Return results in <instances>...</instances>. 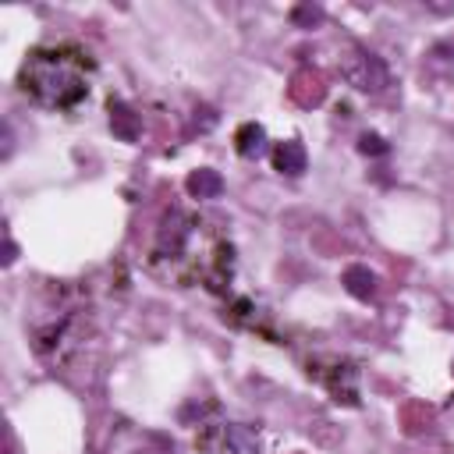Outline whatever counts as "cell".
<instances>
[{
	"label": "cell",
	"instance_id": "6da1fadb",
	"mask_svg": "<svg viewBox=\"0 0 454 454\" xmlns=\"http://www.w3.org/2000/svg\"><path fill=\"white\" fill-rule=\"evenodd\" d=\"M92 60L78 46H43L32 50L21 67V89L53 110H71L89 96Z\"/></svg>",
	"mask_w": 454,
	"mask_h": 454
},
{
	"label": "cell",
	"instance_id": "7a4b0ae2",
	"mask_svg": "<svg viewBox=\"0 0 454 454\" xmlns=\"http://www.w3.org/2000/svg\"><path fill=\"white\" fill-rule=\"evenodd\" d=\"M344 78L358 89V92H383L390 85V71L387 64L376 57V53H365V50H351L348 60L340 64Z\"/></svg>",
	"mask_w": 454,
	"mask_h": 454
},
{
	"label": "cell",
	"instance_id": "3957f363",
	"mask_svg": "<svg viewBox=\"0 0 454 454\" xmlns=\"http://www.w3.org/2000/svg\"><path fill=\"white\" fill-rule=\"evenodd\" d=\"M273 167H277L280 174H287V177H298V174H305V167H309L305 145H301L298 138H287V142H280V145L273 149Z\"/></svg>",
	"mask_w": 454,
	"mask_h": 454
},
{
	"label": "cell",
	"instance_id": "277c9868",
	"mask_svg": "<svg viewBox=\"0 0 454 454\" xmlns=\"http://www.w3.org/2000/svg\"><path fill=\"white\" fill-rule=\"evenodd\" d=\"M234 149H238V156L255 160V156L266 149V128L255 124V121H245V124L234 131Z\"/></svg>",
	"mask_w": 454,
	"mask_h": 454
},
{
	"label": "cell",
	"instance_id": "5b68a950",
	"mask_svg": "<svg viewBox=\"0 0 454 454\" xmlns=\"http://www.w3.org/2000/svg\"><path fill=\"white\" fill-rule=\"evenodd\" d=\"M220 192H223V177L216 170L202 167V170L188 174V195L192 199H220Z\"/></svg>",
	"mask_w": 454,
	"mask_h": 454
},
{
	"label": "cell",
	"instance_id": "8992f818",
	"mask_svg": "<svg viewBox=\"0 0 454 454\" xmlns=\"http://www.w3.org/2000/svg\"><path fill=\"white\" fill-rule=\"evenodd\" d=\"M223 443L234 450V454H259V436L252 426L245 422H227L223 426Z\"/></svg>",
	"mask_w": 454,
	"mask_h": 454
},
{
	"label": "cell",
	"instance_id": "52a82bcc",
	"mask_svg": "<svg viewBox=\"0 0 454 454\" xmlns=\"http://www.w3.org/2000/svg\"><path fill=\"white\" fill-rule=\"evenodd\" d=\"M344 287L355 294V298H369L376 291V273L365 270V266H348L344 270Z\"/></svg>",
	"mask_w": 454,
	"mask_h": 454
},
{
	"label": "cell",
	"instance_id": "ba28073f",
	"mask_svg": "<svg viewBox=\"0 0 454 454\" xmlns=\"http://www.w3.org/2000/svg\"><path fill=\"white\" fill-rule=\"evenodd\" d=\"M358 149H362L365 156H383V153H387V142H383L376 131H365V135L358 138Z\"/></svg>",
	"mask_w": 454,
	"mask_h": 454
},
{
	"label": "cell",
	"instance_id": "9c48e42d",
	"mask_svg": "<svg viewBox=\"0 0 454 454\" xmlns=\"http://www.w3.org/2000/svg\"><path fill=\"white\" fill-rule=\"evenodd\" d=\"M291 18H294V21H319V11H316V7H294Z\"/></svg>",
	"mask_w": 454,
	"mask_h": 454
}]
</instances>
